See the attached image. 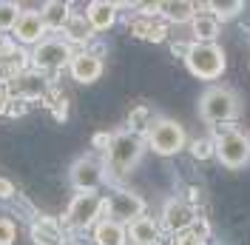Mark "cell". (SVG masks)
I'll return each instance as SVG.
<instances>
[{
	"label": "cell",
	"instance_id": "obj_1",
	"mask_svg": "<svg viewBox=\"0 0 250 245\" xmlns=\"http://www.w3.org/2000/svg\"><path fill=\"white\" fill-rule=\"evenodd\" d=\"M142 151H145V137L134 134V131H117L111 137V146L105 151V171L114 177H125L128 171L140 163Z\"/></svg>",
	"mask_w": 250,
	"mask_h": 245
},
{
	"label": "cell",
	"instance_id": "obj_2",
	"mask_svg": "<svg viewBox=\"0 0 250 245\" xmlns=\"http://www.w3.org/2000/svg\"><path fill=\"white\" fill-rule=\"evenodd\" d=\"M71 57H74V49L68 46L62 37H46V40H40L29 54L31 69L40 72V74H46V77L68 69Z\"/></svg>",
	"mask_w": 250,
	"mask_h": 245
},
{
	"label": "cell",
	"instance_id": "obj_3",
	"mask_svg": "<svg viewBox=\"0 0 250 245\" xmlns=\"http://www.w3.org/2000/svg\"><path fill=\"white\" fill-rule=\"evenodd\" d=\"M103 205H105L103 194H97V191H80L68 202V211L62 217V225L71 231L91 228V225H97L103 220Z\"/></svg>",
	"mask_w": 250,
	"mask_h": 245
},
{
	"label": "cell",
	"instance_id": "obj_4",
	"mask_svg": "<svg viewBox=\"0 0 250 245\" xmlns=\"http://www.w3.org/2000/svg\"><path fill=\"white\" fill-rule=\"evenodd\" d=\"M145 217V199L137 197V194H131V191H123V188H117V191H111L108 197H105V205H103V220H114V222H120V225H131L134 220H140Z\"/></svg>",
	"mask_w": 250,
	"mask_h": 245
},
{
	"label": "cell",
	"instance_id": "obj_5",
	"mask_svg": "<svg viewBox=\"0 0 250 245\" xmlns=\"http://www.w3.org/2000/svg\"><path fill=\"white\" fill-rule=\"evenodd\" d=\"M199 114L202 120L208 122H225V120H233L239 114V97L230 89H222V86H213L202 94L199 100Z\"/></svg>",
	"mask_w": 250,
	"mask_h": 245
},
{
	"label": "cell",
	"instance_id": "obj_6",
	"mask_svg": "<svg viewBox=\"0 0 250 245\" xmlns=\"http://www.w3.org/2000/svg\"><path fill=\"white\" fill-rule=\"evenodd\" d=\"M145 143H148L159 157H171V154L182 151V146H185V131H182V125L176 120L159 117V120H154V125L148 128Z\"/></svg>",
	"mask_w": 250,
	"mask_h": 245
},
{
	"label": "cell",
	"instance_id": "obj_7",
	"mask_svg": "<svg viewBox=\"0 0 250 245\" xmlns=\"http://www.w3.org/2000/svg\"><path fill=\"white\" fill-rule=\"evenodd\" d=\"M185 63H188V69L196 77H202V80H213L225 69L222 49L213 46V43H193V46H188Z\"/></svg>",
	"mask_w": 250,
	"mask_h": 245
},
{
	"label": "cell",
	"instance_id": "obj_8",
	"mask_svg": "<svg viewBox=\"0 0 250 245\" xmlns=\"http://www.w3.org/2000/svg\"><path fill=\"white\" fill-rule=\"evenodd\" d=\"M213 148H216V157L228 169L245 166L250 157V143L239 128H219L216 140H213Z\"/></svg>",
	"mask_w": 250,
	"mask_h": 245
},
{
	"label": "cell",
	"instance_id": "obj_9",
	"mask_svg": "<svg viewBox=\"0 0 250 245\" xmlns=\"http://www.w3.org/2000/svg\"><path fill=\"white\" fill-rule=\"evenodd\" d=\"M68 180L77 191H97L103 180H105V163L97 157H80L74 160V166L68 169Z\"/></svg>",
	"mask_w": 250,
	"mask_h": 245
},
{
	"label": "cell",
	"instance_id": "obj_10",
	"mask_svg": "<svg viewBox=\"0 0 250 245\" xmlns=\"http://www.w3.org/2000/svg\"><path fill=\"white\" fill-rule=\"evenodd\" d=\"M48 86H51V80H48L46 74H40V72H34V69H23L20 74L12 77L9 94L26 100V103H31V100H46Z\"/></svg>",
	"mask_w": 250,
	"mask_h": 245
},
{
	"label": "cell",
	"instance_id": "obj_11",
	"mask_svg": "<svg viewBox=\"0 0 250 245\" xmlns=\"http://www.w3.org/2000/svg\"><path fill=\"white\" fill-rule=\"evenodd\" d=\"M12 40L20 46H37L40 40H46V26H43V17L40 12H23L17 17L15 29H12Z\"/></svg>",
	"mask_w": 250,
	"mask_h": 245
},
{
	"label": "cell",
	"instance_id": "obj_12",
	"mask_svg": "<svg viewBox=\"0 0 250 245\" xmlns=\"http://www.w3.org/2000/svg\"><path fill=\"white\" fill-rule=\"evenodd\" d=\"M193 208L188 205L185 199H168L165 211H162V225L173 234H185L190 225H193Z\"/></svg>",
	"mask_w": 250,
	"mask_h": 245
},
{
	"label": "cell",
	"instance_id": "obj_13",
	"mask_svg": "<svg viewBox=\"0 0 250 245\" xmlns=\"http://www.w3.org/2000/svg\"><path fill=\"white\" fill-rule=\"evenodd\" d=\"M68 72L77 83H94L103 74V57H97L91 51H74V57L68 63Z\"/></svg>",
	"mask_w": 250,
	"mask_h": 245
},
{
	"label": "cell",
	"instance_id": "obj_14",
	"mask_svg": "<svg viewBox=\"0 0 250 245\" xmlns=\"http://www.w3.org/2000/svg\"><path fill=\"white\" fill-rule=\"evenodd\" d=\"M85 20L91 31H108L114 23H117V3H108V0H94L85 6Z\"/></svg>",
	"mask_w": 250,
	"mask_h": 245
},
{
	"label": "cell",
	"instance_id": "obj_15",
	"mask_svg": "<svg viewBox=\"0 0 250 245\" xmlns=\"http://www.w3.org/2000/svg\"><path fill=\"white\" fill-rule=\"evenodd\" d=\"M31 240H34V245H62L65 243L60 222L51 220V217H34V222H31Z\"/></svg>",
	"mask_w": 250,
	"mask_h": 245
},
{
	"label": "cell",
	"instance_id": "obj_16",
	"mask_svg": "<svg viewBox=\"0 0 250 245\" xmlns=\"http://www.w3.org/2000/svg\"><path fill=\"white\" fill-rule=\"evenodd\" d=\"M71 15H74V12H71V6H68V3H62V0H48V3L40 6V17H43L46 31H62Z\"/></svg>",
	"mask_w": 250,
	"mask_h": 245
},
{
	"label": "cell",
	"instance_id": "obj_17",
	"mask_svg": "<svg viewBox=\"0 0 250 245\" xmlns=\"http://www.w3.org/2000/svg\"><path fill=\"white\" fill-rule=\"evenodd\" d=\"M94 245H128V228L114 220H100L94 225Z\"/></svg>",
	"mask_w": 250,
	"mask_h": 245
},
{
	"label": "cell",
	"instance_id": "obj_18",
	"mask_svg": "<svg viewBox=\"0 0 250 245\" xmlns=\"http://www.w3.org/2000/svg\"><path fill=\"white\" fill-rule=\"evenodd\" d=\"M128 240L134 245H156L159 243V225L151 217H140L128 225Z\"/></svg>",
	"mask_w": 250,
	"mask_h": 245
},
{
	"label": "cell",
	"instance_id": "obj_19",
	"mask_svg": "<svg viewBox=\"0 0 250 245\" xmlns=\"http://www.w3.org/2000/svg\"><path fill=\"white\" fill-rule=\"evenodd\" d=\"M62 40L68 43V46H80V43H88L91 40V26H88V20L85 15H71L68 17V23H65V29H62Z\"/></svg>",
	"mask_w": 250,
	"mask_h": 245
},
{
	"label": "cell",
	"instance_id": "obj_20",
	"mask_svg": "<svg viewBox=\"0 0 250 245\" xmlns=\"http://www.w3.org/2000/svg\"><path fill=\"white\" fill-rule=\"evenodd\" d=\"M193 3L188 0H165V3H156V12L171 20V23H185V20H193Z\"/></svg>",
	"mask_w": 250,
	"mask_h": 245
},
{
	"label": "cell",
	"instance_id": "obj_21",
	"mask_svg": "<svg viewBox=\"0 0 250 245\" xmlns=\"http://www.w3.org/2000/svg\"><path fill=\"white\" fill-rule=\"evenodd\" d=\"M131 34H137L142 40H162L168 34V29H165V23H154L148 15H142L131 23Z\"/></svg>",
	"mask_w": 250,
	"mask_h": 245
},
{
	"label": "cell",
	"instance_id": "obj_22",
	"mask_svg": "<svg viewBox=\"0 0 250 245\" xmlns=\"http://www.w3.org/2000/svg\"><path fill=\"white\" fill-rule=\"evenodd\" d=\"M216 34H219V20L213 15L193 17V37H196V43H213Z\"/></svg>",
	"mask_w": 250,
	"mask_h": 245
},
{
	"label": "cell",
	"instance_id": "obj_23",
	"mask_svg": "<svg viewBox=\"0 0 250 245\" xmlns=\"http://www.w3.org/2000/svg\"><path fill=\"white\" fill-rule=\"evenodd\" d=\"M128 131H134V134H148V128L154 125V117H151V108L148 106H137L131 114H128Z\"/></svg>",
	"mask_w": 250,
	"mask_h": 245
},
{
	"label": "cell",
	"instance_id": "obj_24",
	"mask_svg": "<svg viewBox=\"0 0 250 245\" xmlns=\"http://www.w3.org/2000/svg\"><path fill=\"white\" fill-rule=\"evenodd\" d=\"M20 15H23V9H20L17 3H12V0H0V31H12Z\"/></svg>",
	"mask_w": 250,
	"mask_h": 245
},
{
	"label": "cell",
	"instance_id": "obj_25",
	"mask_svg": "<svg viewBox=\"0 0 250 245\" xmlns=\"http://www.w3.org/2000/svg\"><path fill=\"white\" fill-rule=\"evenodd\" d=\"M190 154L196 157V160H208L210 154H216V148H213V140H193L190 143Z\"/></svg>",
	"mask_w": 250,
	"mask_h": 245
},
{
	"label": "cell",
	"instance_id": "obj_26",
	"mask_svg": "<svg viewBox=\"0 0 250 245\" xmlns=\"http://www.w3.org/2000/svg\"><path fill=\"white\" fill-rule=\"evenodd\" d=\"M17 237V225L9 217H0V245H12Z\"/></svg>",
	"mask_w": 250,
	"mask_h": 245
},
{
	"label": "cell",
	"instance_id": "obj_27",
	"mask_svg": "<svg viewBox=\"0 0 250 245\" xmlns=\"http://www.w3.org/2000/svg\"><path fill=\"white\" fill-rule=\"evenodd\" d=\"M242 6H245V3H210L208 9H213L219 17H225V20H228V17L239 15V9H242Z\"/></svg>",
	"mask_w": 250,
	"mask_h": 245
},
{
	"label": "cell",
	"instance_id": "obj_28",
	"mask_svg": "<svg viewBox=\"0 0 250 245\" xmlns=\"http://www.w3.org/2000/svg\"><path fill=\"white\" fill-rule=\"evenodd\" d=\"M26 111H29V103H26V100H20V97H12V100H9V108H6L9 117H23Z\"/></svg>",
	"mask_w": 250,
	"mask_h": 245
},
{
	"label": "cell",
	"instance_id": "obj_29",
	"mask_svg": "<svg viewBox=\"0 0 250 245\" xmlns=\"http://www.w3.org/2000/svg\"><path fill=\"white\" fill-rule=\"evenodd\" d=\"M46 106H51V111H54V117H57V120H65V114H68L65 97H57V100H51V103H46Z\"/></svg>",
	"mask_w": 250,
	"mask_h": 245
},
{
	"label": "cell",
	"instance_id": "obj_30",
	"mask_svg": "<svg viewBox=\"0 0 250 245\" xmlns=\"http://www.w3.org/2000/svg\"><path fill=\"white\" fill-rule=\"evenodd\" d=\"M111 137H114V134H108V131H100V134H94V148H100V151H108Z\"/></svg>",
	"mask_w": 250,
	"mask_h": 245
},
{
	"label": "cell",
	"instance_id": "obj_31",
	"mask_svg": "<svg viewBox=\"0 0 250 245\" xmlns=\"http://www.w3.org/2000/svg\"><path fill=\"white\" fill-rule=\"evenodd\" d=\"M12 197H15V183L0 177V199H12Z\"/></svg>",
	"mask_w": 250,
	"mask_h": 245
},
{
	"label": "cell",
	"instance_id": "obj_32",
	"mask_svg": "<svg viewBox=\"0 0 250 245\" xmlns=\"http://www.w3.org/2000/svg\"><path fill=\"white\" fill-rule=\"evenodd\" d=\"M9 100H12V94H9V86H0V117L6 114V108H9Z\"/></svg>",
	"mask_w": 250,
	"mask_h": 245
},
{
	"label": "cell",
	"instance_id": "obj_33",
	"mask_svg": "<svg viewBox=\"0 0 250 245\" xmlns=\"http://www.w3.org/2000/svg\"><path fill=\"white\" fill-rule=\"evenodd\" d=\"M176 245H202V240H196L190 231H185V234H179V237H176Z\"/></svg>",
	"mask_w": 250,
	"mask_h": 245
}]
</instances>
